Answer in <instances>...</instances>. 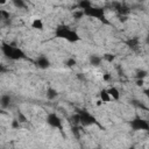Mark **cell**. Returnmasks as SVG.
I'll return each mask as SVG.
<instances>
[{
	"label": "cell",
	"instance_id": "8992f818",
	"mask_svg": "<svg viewBox=\"0 0 149 149\" xmlns=\"http://www.w3.org/2000/svg\"><path fill=\"white\" fill-rule=\"evenodd\" d=\"M31 27H33L34 29H38V30H42V29L44 28L43 22H42L41 19H35V20L33 21V23H31Z\"/></svg>",
	"mask_w": 149,
	"mask_h": 149
},
{
	"label": "cell",
	"instance_id": "6da1fadb",
	"mask_svg": "<svg viewBox=\"0 0 149 149\" xmlns=\"http://www.w3.org/2000/svg\"><path fill=\"white\" fill-rule=\"evenodd\" d=\"M57 36L58 37H63V38H65V40H68V41H70V42H76V41H78V40H80V37L78 36V34L76 33V31H73V30H71V29H69V28H59L58 30H57Z\"/></svg>",
	"mask_w": 149,
	"mask_h": 149
},
{
	"label": "cell",
	"instance_id": "3957f363",
	"mask_svg": "<svg viewBox=\"0 0 149 149\" xmlns=\"http://www.w3.org/2000/svg\"><path fill=\"white\" fill-rule=\"evenodd\" d=\"M47 122H48V125H50L54 128H61L62 127V121L58 118V115H56V113H50L48 115Z\"/></svg>",
	"mask_w": 149,
	"mask_h": 149
},
{
	"label": "cell",
	"instance_id": "4fadbf2b",
	"mask_svg": "<svg viewBox=\"0 0 149 149\" xmlns=\"http://www.w3.org/2000/svg\"><path fill=\"white\" fill-rule=\"evenodd\" d=\"M14 5L16 7H24V2H22V1H15Z\"/></svg>",
	"mask_w": 149,
	"mask_h": 149
},
{
	"label": "cell",
	"instance_id": "9c48e42d",
	"mask_svg": "<svg viewBox=\"0 0 149 149\" xmlns=\"http://www.w3.org/2000/svg\"><path fill=\"white\" fill-rule=\"evenodd\" d=\"M56 95H57V92L54 91V90H49L48 93H47V97H48L49 99H52V98H55Z\"/></svg>",
	"mask_w": 149,
	"mask_h": 149
},
{
	"label": "cell",
	"instance_id": "7a4b0ae2",
	"mask_svg": "<svg viewBox=\"0 0 149 149\" xmlns=\"http://www.w3.org/2000/svg\"><path fill=\"white\" fill-rule=\"evenodd\" d=\"M2 49H3L5 55H6L8 58H10V59H20V58L24 57V54H23L22 50L19 49V48H15V47H10V45L5 44Z\"/></svg>",
	"mask_w": 149,
	"mask_h": 149
},
{
	"label": "cell",
	"instance_id": "8fae6325",
	"mask_svg": "<svg viewBox=\"0 0 149 149\" xmlns=\"http://www.w3.org/2000/svg\"><path fill=\"white\" fill-rule=\"evenodd\" d=\"M66 65H68V66H73V65H76V61H74L73 58H71V59H69V61L66 62Z\"/></svg>",
	"mask_w": 149,
	"mask_h": 149
},
{
	"label": "cell",
	"instance_id": "ba28073f",
	"mask_svg": "<svg viewBox=\"0 0 149 149\" xmlns=\"http://www.w3.org/2000/svg\"><path fill=\"white\" fill-rule=\"evenodd\" d=\"M9 102H10V97L9 95H2L0 98V105L2 107H7L9 105Z\"/></svg>",
	"mask_w": 149,
	"mask_h": 149
},
{
	"label": "cell",
	"instance_id": "277c9868",
	"mask_svg": "<svg viewBox=\"0 0 149 149\" xmlns=\"http://www.w3.org/2000/svg\"><path fill=\"white\" fill-rule=\"evenodd\" d=\"M106 91H107V93H108V95L111 97L112 100H118L120 98V92H119V90L115 86H112V87H109Z\"/></svg>",
	"mask_w": 149,
	"mask_h": 149
},
{
	"label": "cell",
	"instance_id": "52a82bcc",
	"mask_svg": "<svg viewBox=\"0 0 149 149\" xmlns=\"http://www.w3.org/2000/svg\"><path fill=\"white\" fill-rule=\"evenodd\" d=\"M37 64H38V66H40V68L45 69V68H48V66H49V61H48L45 57H41V58H38Z\"/></svg>",
	"mask_w": 149,
	"mask_h": 149
},
{
	"label": "cell",
	"instance_id": "30bf717a",
	"mask_svg": "<svg viewBox=\"0 0 149 149\" xmlns=\"http://www.w3.org/2000/svg\"><path fill=\"white\" fill-rule=\"evenodd\" d=\"M100 61H101V58H97L95 56H93L92 58H91V62L94 64V65H99V63H100Z\"/></svg>",
	"mask_w": 149,
	"mask_h": 149
},
{
	"label": "cell",
	"instance_id": "5bb4252c",
	"mask_svg": "<svg viewBox=\"0 0 149 149\" xmlns=\"http://www.w3.org/2000/svg\"><path fill=\"white\" fill-rule=\"evenodd\" d=\"M102 79L104 80H109L111 79V76L108 73H105V74H102Z\"/></svg>",
	"mask_w": 149,
	"mask_h": 149
},
{
	"label": "cell",
	"instance_id": "5b68a950",
	"mask_svg": "<svg viewBox=\"0 0 149 149\" xmlns=\"http://www.w3.org/2000/svg\"><path fill=\"white\" fill-rule=\"evenodd\" d=\"M99 97H100V100L102 101V104H106V102L112 101V99H111V97L108 95V93H107L106 90H101L100 93H99Z\"/></svg>",
	"mask_w": 149,
	"mask_h": 149
},
{
	"label": "cell",
	"instance_id": "9a60e30c",
	"mask_svg": "<svg viewBox=\"0 0 149 149\" xmlns=\"http://www.w3.org/2000/svg\"><path fill=\"white\" fill-rule=\"evenodd\" d=\"M3 71H5V66H3V64H1V63H0V73H1V72H3Z\"/></svg>",
	"mask_w": 149,
	"mask_h": 149
},
{
	"label": "cell",
	"instance_id": "7c38bea8",
	"mask_svg": "<svg viewBox=\"0 0 149 149\" xmlns=\"http://www.w3.org/2000/svg\"><path fill=\"white\" fill-rule=\"evenodd\" d=\"M104 58L107 59L108 62H112V61L114 59V56H113V55H106V56H104Z\"/></svg>",
	"mask_w": 149,
	"mask_h": 149
}]
</instances>
